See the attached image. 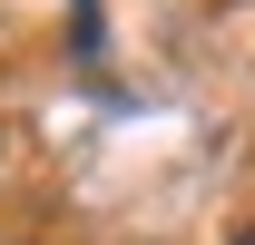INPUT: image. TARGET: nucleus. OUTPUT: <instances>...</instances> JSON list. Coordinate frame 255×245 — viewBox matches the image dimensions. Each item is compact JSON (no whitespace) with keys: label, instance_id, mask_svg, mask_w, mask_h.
Segmentation results:
<instances>
[{"label":"nucleus","instance_id":"obj_1","mask_svg":"<svg viewBox=\"0 0 255 245\" xmlns=\"http://www.w3.org/2000/svg\"><path fill=\"white\" fill-rule=\"evenodd\" d=\"M236 245H255V236H236Z\"/></svg>","mask_w":255,"mask_h":245}]
</instances>
